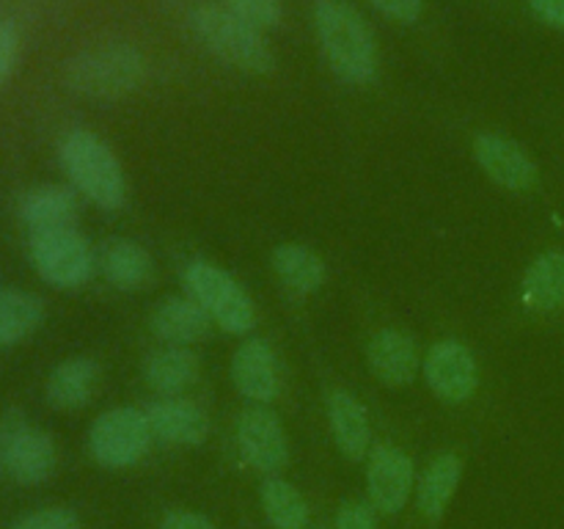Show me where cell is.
<instances>
[{
  "label": "cell",
  "mask_w": 564,
  "mask_h": 529,
  "mask_svg": "<svg viewBox=\"0 0 564 529\" xmlns=\"http://www.w3.org/2000/svg\"><path fill=\"white\" fill-rule=\"evenodd\" d=\"M314 31L330 69L352 86H367L380 72V44L367 17L347 0H317Z\"/></svg>",
  "instance_id": "obj_1"
},
{
  "label": "cell",
  "mask_w": 564,
  "mask_h": 529,
  "mask_svg": "<svg viewBox=\"0 0 564 529\" xmlns=\"http://www.w3.org/2000/svg\"><path fill=\"white\" fill-rule=\"evenodd\" d=\"M66 86L88 99H121L147 80V58L130 42H110L77 53L66 64Z\"/></svg>",
  "instance_id": "obj_2"
},
{
  "label": "cell",
  "mask_w": 564,
  "mask_h": 529,
  "mask_svg": "<svg viewBox=\"0 0 564 529\" xmlns=\"http://www.w3.org/2000/svg\"><path fill=\"white\" fill-rule=\"evenodd\" d=\"M61 165L77 193L102 209H119L127 196V180L113 149L91 130H72L61 141Z\"/></svg>",
  "instance_id": "obj_3"
},
{
  "label": "cell",
  "mask_w": 564,
  "mask_h": 529,
  "mask_svg": "<svg viewBox=\"0 0 564 529\" xmlns=\"http://www.w3.org/2000/svg\"><path fill=\"white\" fill-rule=\"evenodd\" d=\"M191 25L204 47L235 69L246 75H270L275 69V55L262 31L237 20L220 3H198L191 11Z\"/></svg>",
  "instance_id": "obj_4"
},
{
  "label": "cell",
  "mask_w": 564,
  "mask_h": 529,
  "mask_svg": "<svg viewBox=\"0 0 564 529\" xmlns=\"http://www.w3.org/2000/svg\"><path fill=\"white\" fill-rule=\"evenodd\" d=\"M185 287L209 320L229 334H246L257 323V309L246 287L218 264L204 259L191 262L185 270Z\"/></svg>",
  "instance_id": "obj_5"
},
{
  "label": "cell",
  "mask_w": 564,
  "mask_h": 529,
  "mask_svg": "<svg viewBox=\"0 0 564 529\" xmlns=\"http://www.w3.org/2000/svg\"><path fill=\"white\" fill-rule=\"evenodd\" d=\"M152 435L147 413L135 408H113L94 419L88 430V450L99 466L127 468L147 455Z\"/></svg>",
  "instance_id": "obj_6"
},
{
  "label": "cell",
  "mask_w": 564,
  "mask_h": 529,
  "mask_svg": "<svg viewBox=\"0 0 564 529\" xmlns=\"http://www.w3.org/2000/svg\"><path fill=\"white\" fill-rule=\"evenodd\" d=\"M31 262L36 273L47 284L58 290H75L83 287L94 276V251L80 231L53 229L31 235Z\"/></svg>",
  "instance_id": "obj_7"
},
{
  "label": "cell",
  "mask_w": 564,
  "mask_h": 529,
  "mask_svg": "<svg viewBox=\"0 0 564 529\" xmlns=\"http://www.w3.org/2000/svg\"><path fill=\"white\" fill-rule=\"evenodd\" d=\"M416 488V466L411 455L394 444L372 446L367 457L369 505L383 516H394L411 499Z\"/></svg>",
  "instance_id": "obj_8"
},
{
  "label": "cell",
  "mask_w": 564,
  "mask_h": 529,
  "mask_svg": "<svg viewBox=\"0 0 564 529\" xmlns=\"http://www.w3.org/2000/svg\"><path fill=\"white\" fill-rule=\"evenodd\" d=\"M235 441L246 463L257 472L275 474L290 461V444L281 419L268 406H251L235 424Z\"/></svg>",
  "instance_id": "obj_9"
},
{
  "label": "cell",
  "mask_w": 564,
  "mask_h": 529,
  "mask_svg": "<svg viewBox=\"0 0 564 529\" xmlns=\"http://www.w3.org/2000/svg\"><path fill=\"white\" fill-rule=\"evenodd\" d=\"M424 378L441 402L460 406L471 400L479 386L477 358L463 342L441 339L424 358Z\"/></svg>",
  "instance_id": "obj_10"
},
{
  "label": "cell",
  "mask_w": 564,
  "mask_h": 529,
  "mask_svg": "<svg viewBox=\"0 0 564 529\" xmlns=\"http://www.w3.org/2000/svg\"><path fill=\"white\" fill-rule=\"evenodd\" d=\"M474 158L485 174L512 193H529L540 185V169L521 143L496 132H482L474 141Z\"/></svg>",
  "instance_id": "obj_11"
},
{
  "label": "cell",
  "mask_w": 564,
  "mask_h": 529,
  "mask_svg": "<svg viewBox=\"0 0 564 529\" xmlns=\"http://www.w3.org/2000/svg\"><path fill=\"white\" fill-rule=\"evenodd\" d=\"M231 380L237 391L257 406H268L279 397V367L273 347L264 339H248L231 358Z\"/></svg>",
  "instance_id": "obj_12"
},
{
  "label": "cell",
  "mask_w": 564,
  "mask_h": 529,
  "mask_svg": "<svg viewBox=\"0 0 564 529\" xmlns=\"http://www.w3.org/2000/svg\"><path fill=\"white\" fill-rule=\"evenodd\" d=\"M367 361L375 378L383 386L400 389L419 373L416 342L400 328H380L367 345Z\"/></svg>",
  "instance_id": "obj_13"
},
{
  "label": "cell",
  "mask_w": 564,
  "mask_h": 529,
  "mask_svg": "<svg viewBox=\"0 0 564 529\" xmlns=\"http://www.w3.org/2000/svg\"><path fill=\"white\" fill-rule=\"evenodd\" d=\"M55 466H58V446L55 439L42 428H25L14 435L9 450V477L17 485H42L44 479L53 477Z\"/></svg>",
  "instance_id": "obj_14"
},
{
  "label": "cell",
  "mask_w": 564,
  "mask_h": 529,
  "mask_svg": "<svg viewBox=\"0 0 564 529\" xmlns=\"http://www.w3.org/2000/svg\"><path fill=\"white\" fill-rule=\"evenodd\" d=\"M149 428L160 441L180 446H196L207 439L209 419L196 402L182 400V397H165L154 402L147 411Z\"/></svg>",
  "instance_id": "obj_15"
},
{
  "label": "cell",
  "mask_w": 564,
  "mask_h": 529,
  "mask_svg": "<svg viewBox=\"0 0 564 529\" xmlns=\"http://www.w3.org/2000/svg\"><path fill=\"white\" fill-rule=\"evenodd\" d=\"M330 433L336 446L347 461H364L372 452V428H369L367 408L345 389L330 391L328 397Z\"/></svg>",
  "instance_id": "obj_16"
},
{
  "label": "cell",
  "mask_w": 564,
  "mask_h": 529,
  "mask_svg": "<svg viewBox=\"0 0 564 529\" xmlns=\"http://www.w3.org/2000/svg\"><path fill=\"white\" fill-rule=\"evenodd\" d=\"M99 386V364L94 358H66L50 373L44 395L58 411H77L88 406Z\"/></svg>",
  "instance_id": "obj_17"
},
{
  "label": "cell",
  "mask_w": 564,
  "mask_h": 529,
  "mask_svg": "<svg viewBox=\"0 0 564 529\" xmlns=\"http://www.w3.org/2000/svg\"><path fill=\"white\" fill-rule=\"evenodd\" d=\"M77 218V198L69 187L39 185L20 198V220L31 235L53 229H69Z\"/></svg>",
  "instance_id": "obj_18"
},
{
  "label": "cell",
  "mask_w": 564,
  "mask_h": 529,
  "mask_svg": "<svg viewBox=\"0 0 564 529\" xmlns=\"http://www.w3.org/2000/svg\"><path fill=\"white\" fill-rule=\"evenodd\" d=\"M209 328L213 320L193 298H165L152 312V331L174 347L204 339Z\"/></svg>",
  "instance_id": "obj_19"
},
{
  "label": "cell",
  "mask_w": 564,
  "mask_h": 529,
  "mask_svg": "<svg viewBox=\"0 0 564 529\" xmlns=\"http://www.w3.org/2000/svg\"><path fill=\"white\" fill-rule=\"evenodd\" d=\"M463 479V461L455 452H444L427 466V472L419 479L416 507L422 518L430 523H438L444 518L446 507L452 505L457 494V485Z\"/></svg>",
  "instance_id": "obj_20"
},
{
  "label": "cell",
  "mask_w": 564,
  "mask_h": 529,
  "mask_svg": "<svg viewBox=\"0 0 564 529\" xmlns=\"http://www.w3.org/2000/svg\"><path fill=\"white\" fill-rule=\"evenodd\" d=\"M198 373H202V361H198L196 353L171 345L149 356L147 367H143V380L158 395L176 397L196 384Z\"/></svg>",
  "instance_id": "obj_21"
},
{
  "label": "cell",
  "mask_w": 564,
  "mask_h": 529,
  "mask_svg": "<svg viewBox=\"0 0 564 529\" xmlns=\"http://www.w3.org/2000/svg\"><path fill=\"white\" fill-rule=\"evenodd\" d=\"M523 303L543 314L564 309V251L554 248L529 264L523 276Z\"/></svg>",
  "instance_id": "obj_22"
},
{
  "label": "cell",
  "mask_w": 564,
  "mask_h": 529,
  "mask_svg": "<svg viewBox=\"0 0 564 529\" xmlns=\"http://www.w3.org/2000/svg\"><path fill=\"white\" fill-rule=\"evenodd\" d=\"M273 270L292 292H317L325 281V262L317 251L301 242H284L273 251Z\"/></svg>",
  "instance_id": "obj_23"
},
{
  "label": "cell",
  "mask_w": 564,
  "mask_h": 529,
  "mask_svg": "<svg viewBox=\"0 0 564 529\" xmlns=\"http://www.w3.org/2000/svg\"><path fill=\"white\" fill-rule=\"evenodd\" d=\"M42 320V298L17 287H0V347L28 339Z\"/></svg>",
  "instance_id": "obj_24"
},
{
  "label": "cell",
  "mask_w": 564,
  "mask_h": 529,
  "mask_svg": "<svg viewBox=\"0 0 564 529\" xmlns=\"http://www.w3.org/2000/svg\"><path fill=\"white\" fill-rule=\"evenodd\" d=\"M102 273L119 290H138L152 279V257L132 240H113L102 253Z\"/></svg>",
  "instance_id": "obj_25"
},
{
  "label": "cell",
  "mask_w": 564,
  "mask_h": 529,
  "mask_svg": "<svg viewBox=\"0 0 564 529\" xmlns=\"http://www.w3.org/2000/svg\"><path fill=\"white\" fill-rule=\"evenodd\" d=\"M262 510L275 529H306L308 505L301 490L286 479H268L262 485Z\"/></svg>",
  "instance_id": "obj_26"
},
{
  "label": "cell",
  "mask_w": 564,
  "mask_h": 529,
  "mask_svg": "<svg viewBox=\"0 0 564 529\" xmlns=\"http://www.w3.org/2000/svg\"><path fill=\"white\" fill-rule=\"evenodd\" d=\"M226 11L237 17V20L248 22L257 31H268V28H275L284 17V9H281V0H220Z\"/></svg>",
  "instance_id": "obj_27"
},
{
  "label": "cell",
  "mask_w": 564,
  "mask_h": 529,
  "mask_svg": "<svg viewBox=\"0 0 564 529\" xmlns=\"http://www.w3.org/2000/svg\"><path fill=\"white\" fill-rule=\"evenodd\" d=\"M9 529H80V518L69 507H42L22 516Z\"/></svg>",
  "instance_id": "obj_28"
},
{
  "label": "cell",
  "mask_w": 564,
  "mask_h": 529,
  "mask_svg": "<svg viewBox=\"0 0 564 529\" xmlns=\"http://www.w3.org/2000/svg\"><path fill=\"white\" fill-rule=\"evenodd\" d=\"M334 529H378L375 507L367 501H345L336 512Z\"/></svg>",
  "instance_id": "obj_29"
},
{
  "label": "cell",
  "mask_w": 564,
  "mask_h": 529,
  "mask_svg": "<svg viewBox=\"0 0 564 529\" xmlns=\"http://www.w3.org/2000/svg\"><path fill=\"white\" fill-rule=\"evenodd\" d=\"M25 428V413L20 408H6L0 411V479L6 477V468H9V450H11V441L20 430Z\"/></svg>",
  "instance_id": "obj_30"
},
{
  "label": "cell",
  "mask_w": 564,
  "mask_h": 529,
  "mask_svg": "<svg viewBox=\"0 0 564 529\" xmlns=\"http://www.w3.org/2000/svg\"><path fill=\"white\" fill-rule=\"evenodd\" d=\"M17 55H20V33L11 22H0V86L9 80Z\"/></svg>",
  "instance_id": "obj_31"
},
{
  "label": "cell",
  "mask_w": 564,
  "mask_h": 529,
  "mask_svg": "<svg viewBox=\"0 0 564 529\" xmlns=\"http://www.w3.org/2000/svg\"><path fill=\"white\" fill-rule=\"evenodd\" d=\"M369 3L394 22H416L424 11V0H369Z\"/></svg>",
  "instance_id": "obj_32"
},
{
  "label": "cell",
  "mask_w": 564,
  "mask_h": 529,
  "mask_svg": "<svg viewBox=\"0 0 564 529\" xmlns=\"http://www.w3.org/2000/svg\"><path fill=\"white\" fill-rule=\"evenodd\" d=\"M160 529H215V523L207 516L193 510H171L163 518Z\"/></svg>",
  "instance_id": "obj_33"
},
{
  "label": "cell",
  "mask_w": 564,
  "mask_h": 529,
  "mask_svg": "<svg viewBox=\"0 0 564 529\" xmlns=\"http://www.w3.org/2000/svg\"><path fill=\"white\" fill-rule=\"evenodd\" d=\"M529 9H532L534 17L543 20L545 25L564 31V0H529Z\"/></svg>",
  "instance_id": "obj_34"
},
{
  "label": "cell",
  "mask_w": 564,
  "mask_h": 529,
  "mask_svg": "<svg viewBox=\"0 0 564 529\" xmlns=\"http://www.w3.org/2000/svg\"><path fill=\"white\" fill-rule=\"evenodd\" d=\"M319 529H330V527H319Z\"/></svg>",
  "instance_id": "obj_35"
}]
</instances>
